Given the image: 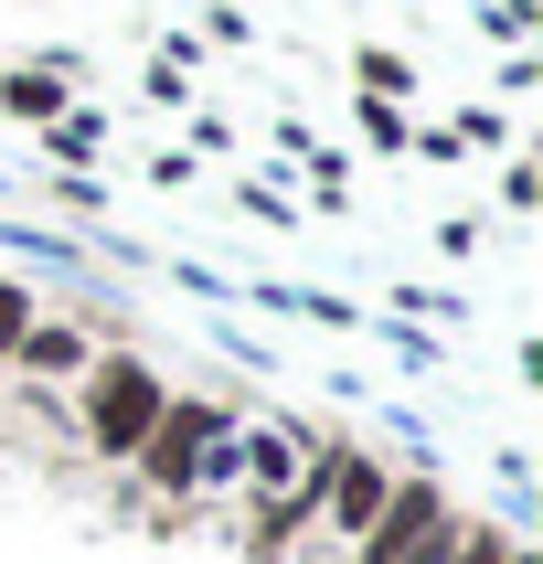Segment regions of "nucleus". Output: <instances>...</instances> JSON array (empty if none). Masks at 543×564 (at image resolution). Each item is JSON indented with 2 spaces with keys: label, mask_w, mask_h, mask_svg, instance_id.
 I'll return each mask as SVG.
<instances>
[{
  "label": "nucleus",
  "mask_w": 543,
  "mask_h": 564,
  "mask_svg": "<svg viewBox=\"0 0 543 564\" xmlns=\"http://www.w3.org/2000/svg\"><path fill=\"white\" fill-rule=\"evenodd\" d=\"M235 394H192V383H171V405H160V426L150 437H139V458H128V490H139V501H160V511H192V469H203V437H214V426H235Z\"/></svg>",
  "instance_id": "f03ea898"
},
{
  "label": "nucleus",
  "mask_w": 543,
  "mask_h": 564,
  "mask_svg": "<svg viewBox=\"0 0 543 564\" xmlns=\"http://www.w3.org/2000/svg\"><path fill=\"white\" fill-rule=\"evenodd\" d=\"M246 32H256V22H246V0H214V11H203V32H192V43H246Z\"/></svg>",
  "instance_id": "4468645a"
},
{
  "label": "nucleus",
  "mask_w": 543,
  "mask_h": 564,
  "mask_svg": "<svg viewBox=\"0 0 543 564\" xmlns=\"http://www.w3.org/2000/svg\"><path fill=\"white\" fill-rule=\"evenodd\" d=\"M75 54H22V64H0V128H43V118H64V107H75Z\"/></svg>",
  "instance_id": "39448f33"
},
{
  "label": "nucleus",
  "mask_w": 543,
  "mask_h": 564,
  "mask_svg": "<svg viewBox=\"0 0 543 564\" xmlns=\"http://www.w3.org/2000/svg\"><path fill=\"white\" fill-rule=\"evenodd\" d=\"M32 160H43V171H107V160H118L107 107H86V96H75L64 118H43V128H32Z\"/></svg>",
  "instance_id": "423d86ee"
},
{
  "label": "nucleus",
  "mask_w": 543,
  "mask_h": 564,
  "mask_svg": "<svg viewBox=\"0 0 543 564\" xmlns=\"http://www.w3.org/2000/svg\"><path fill=\"white\" fill-rule=\"evenodd\" d=\"M479 22L501 32V43H522V32H533V22H543V11H533V0H490V11H479Z\"/></svg>",
  "instance_id": "dca6fc26"
},
{
  "label": "nucleus",
  "mask_w": 543,
  "mask_h": 564,
  "mask_svg": "<svg viewBox=\"0 0 543 564\" xmlns=\"http://www.w3.org/2000/svg\"><path fill=\"white\" fill-rule=\"evenodd\" d=\"M543 86V54H522V43H511V64H501V96H533Z\"/></svg>",
  "instance_id": "6ab92c4d"
},
{
  "label": "nucleus",
  "mask_w": 543,
  "mask_h": 564,
  "mask_svg": "<svg viewBox=\"0 0 543 564\" xmlns=\"http://www.w3.org/2000/svg\"><path fill=\"white\" fill-rule=\"evenodd\" d=\"M351 96H394V107H415V54L362 43V54H351Z\"/></svg>",
  "instance_id": "1a4fd4ad"
},
{
  "label": "nucleus",
  "mask_w": 543,
  "mask_h": 564,
  "mask_svg": "<svg viewBox=\"0 0 543 564\" xmlns=\"http://www.w3.org/2000/svg\"><path fill=\"white\" fill-rule=\"evenodd\" d=\"M64 405H75V437H86L107 469H128V458H139V437L160 426V405H171V373H160L139 341H118V330H107V341H96V362L64 383Z\"/></svg>",
  "instance_id": "f257e3e1"
},
{
  "label": "nucleus",
  "mask_w": 543,
  "mask_h": 564,
  "mask_svg": "<svg viewBox=\"0 0 543 564\" xmlns=\"http://www.w3.org/2000/svg\"><path fill=\"white\" fill-rule=\"evenodd\" d=\"M437 522H447V479H437V469H405V458H394V490H383V511L341 543V564H405L415 543L437 533Z\"/></svg>",
  "instance_id": "7ed1b4c3"
},
{
  "label": "nucleus",
  "mask_w": 543,
  "mask_h": 564,
  "mask_svg": "<svg viewBox=\"0 0 543 564\" xmlns=\"http://www.w3.org/2000/svg\"><path fill=\"white\" fill-rule=\"evenodd\" d=\"M501 214H511V224L543 214V160H533V150H501Z\"/></svg>",
  "instance_id": "f8f14e48"
},
{
  "label": "nucleus",
  "mask_w": 543,
  "mask_h": 564,
  "mask_svg": "<svg viewBox=\"0 0 543 564\" xmlns=\"http://www.w3.org/2000/svg\"><path fill=\"white\" fill-rule=\"evenodd\" d=\"M139 86H150L160 107H192V75H182V64H150V75H139Z\"/></svg>",
  "instance_id": "a211bd4d"
},
{
  "label": "nucleus",
  "mask_w": 543,
  "mask_h": 564,
  "mask_svg": "<svg viewBox=\"0 0 543 564\" xmlns=\"http://www.w3.org/2000/svg\"><path fill=\"white\" fill-rule=\"evenodd\" d=\"M437 256H447V267H469V256H479V224L447 214V224H437Z\"/></svg>",
  "instance_id": "f3484780"
},
{
  "label": "nucleus",
  "mask_w": 543,
  "mask_h": 564,
  "mask_svg": "<svg viewBox=\"0 0 543 564\" xmlns=\"http://www.w3.org/2000/svg\"><path fill=\"white\" fill-rule=\"evenodd\" d=\"M447 139H458V160H501V150H522V128H511L501 107H458V118H447Z\"/></svg>",
  "instance_id": "9d476101"
},
{
  "label": "nucleus",
  "mask_w": 543,
  "mask_h": 564,
  "mask_svg": "<svg viewBox=\"0 0 543 564\" xmlns=\"http://www.w3.org/2000/svg\"><path fill=\"white\" fill-rule=\"evenodd\" d=\"M479 564H543V554H533V543H522V533H511L501 554H479Z\"/></svg>",
  "instance_id": "aec40b11"
},
{
  "label": "nucleus",
  "mask_w": 543,
  "mask_h": 564,
  "mask_svg": "<svg viewBox=\"0 0 543 564\" xmlns=\"http://www.w3.org/2000/svg\"><path fill=\"white\" fill-rule=\"evenodd\" d=\"M501 543H511V522H490V511H458V501H447V522L415 543L405 564H479V554H501Z\"/></svg>",
  "instance_id": "0eeeda50"
},
{
  "label": "nucleus",
  "mask_w": 543,
  "mask_h": 564,
  "mask_svg": "<svg viewBox=\"0 0 543 564\" xmlns=\"http://www.w3.org/2000/svg\"><path fill=\"white\" fill-rule=\"evenodd\" d=\"M32 310H43V288H32V278H11V267H0V373H11V351H22Z\"/></svg>",
  "instance_id": "9b49d317"
},
{
  "label": "nucleus",
  "mask_w": 543,
  "mask_h": 564,
  "mask_svg": "<svg viewBox=\"0 0 543 564\" xmlns=\"http://www.w3.org/2000/svg\"><path fill=\"white\" fill-rule=\"evenodd\" d=\"M351 139L373 160H405L415 150V107H394V96H351Z\"/></svg>",
  "instance_id": "6e6552de"
},
{
  "label": "nucleus",
  "mask_w": 543,
  "mask_h": 564,
  "mask_svg": "<svg viewBox=\"0 0 543 564\" xmlns=\"http://www.w3.org/2000/svg\"><path fill=\"white\" fill-rule=\"evenodd\" d=\"M394 310H415V319H469V299H447V288H394Z\"/></svg>",
  "instance_id": "2eb2a0df"
},
{
  "label": "nucleus",
  "mask_w": 543,
  "mask_h": 564,
  "mask_svg": "<svg viewBox=\"0 0 543 564\" xmlns=\"http://www.w3.org/2000/svg\"><path fill=\"white\" fill-rule=\"evenodd\" d=\"M235 214H246V224H298V192H267V182H235Z\"/></svg>",
  "instance_id": "ddd939ff"
},
{
  "label": "nucleus",
  "mask_w": 543,
  "mask_h": 564,
  "mask_svg": "<svg viewBox=\"0 0 543 564\" xmlns=\"http://www.w3.org/2000/svg\"><path fill=\"white\" fill-rule=\"evenodd\" d=\"M96 341H107V330H96V319H75V310H54V299H43V310H32V330H22V351H11V373L22 383H75L96 362Z\"/></svg>",
  "instance_id": "20e7f679"
}]
</instances>
